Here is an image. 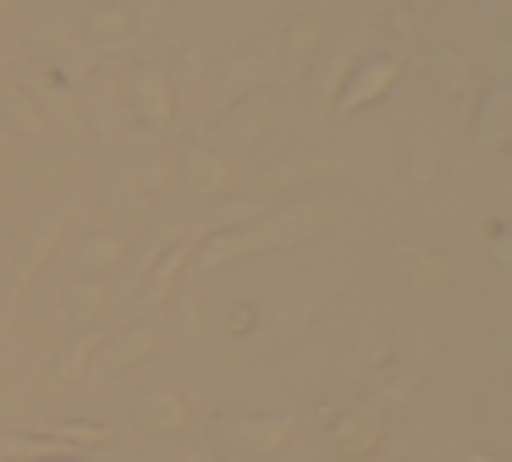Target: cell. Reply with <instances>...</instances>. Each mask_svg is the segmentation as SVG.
<instances>
[{
    "label": "cell",
    "instance_id": "6da1fadb",
    "mask_svg": "<svg viewBox=\"0 0 512 462\" xmlns=\"http://www.w3.org/2000/svg\"><path fill=\"white\" fill-rule=\"evenodd\" d=\"M122 105L133 110V121L149 132L177 127V83H171V72H160V66H133V72L122 77Z\"/></svg>",
    "mask_w": 512,
    "mask_h": 462
},
{
    "label": "cell",
    "instance_id": "7a4b0ae2",
    "mask_svg": "<svg viewBox=\"0 0 512 462\" xmlns=\"http://www.w3.org/2000/svg\"><path fill=\"white\" fill-rule=\"evenodd\" d=\"M386 264L408 292H446V286H457L452 253H441L435 242H397Z\"/></svg>",
    "mask_w": 512,
    "mask_h": 462
},
{
    "label": "cell",
    "instance_id": "3957f363",
    "mask_svg": "<svg viewBox=\"0 0 512 462\" xmlns=\"http://www.w3.org/2000/svg\"><path fill=\"white\" fill-rule=\"evenodd\" d=\"M397 77H402V61H397V55H369V61H358L353 72H347L342 94H336L331 116H358V110L380 105V99L397 88Z\"/></svg>",
    "mask_w": 512,
    "mask_h": 462
},
{
    "label": "cell",
    "instance_id": "277c9868",
    "mask_svg": "<svg viewBox=\"0 0 512 462\" xmlns=\"http://www.w3.org/2000/svg\"><path fill=\"white\" fill-rule=\"evenodd\" d=\"M160 341H166V330H160V319H133L127 330H116V336L100 341V352H94V369L100 374H127L138 369V363H149L160 352Z\"/></svg>",
    "mask_w": 512,
    "mask_h": 462
},
{
    "label": "cell",
    "instance_id": "5b68a950",
    "mask_svg": "<svg viewBox=\"0 0 512 462\" xmlns=\"http://www.w3.org/2000/svg\"><path fill=\"white\" fill-rule=\"evenodd\" d=\"M193 253H199V237H177L166 253H155V264H149L144 281H138V308H144V319L171 303V292H177L182 270L193 264Z\"/></svg>",
    "mask_w": 512,
    "mask_h": 462
},
{
    "label": "cell",
    "instance_id": "8992f818",
    "mask_svg": "<svg viewBox=\"0 0 512 462\" xmlns=\"http://www.w3.org/2000/svg\"><path fill=\"white\" fill-rule=\"evenodd\" d=\"M226 435H232V446H243L248 457H281V451L292 446V435H298V418L292 413H248V418H237Z\"/></svg>",
    "mask_w": 512,
    "mask_h": 462
},
{
    "label": "cell",
    "instance_id": "52a82bcc",
    "mask_svg": "<svg viewBox=\"0 0 512 462\" xmlns=\"http://www.w3.org/2000/svg\"><path fill=\"white\" fill-rule=\"evenodd\" d=\"M380 446H386V413L380 407H364V413L342 418L331 435L336 462H369V457H380Z\"/></svg>",
    "mask_w": 512,
    "mask_h": 462
},
{
    "label": "cell",
    "instance_id": "ba28073f",
    "mask_svg": "<svg viewBox=\"0 0 512 462\" xmlns=\"http://www.w3.org/2000/svg\"><path fill=\"white\" fill-rule=\"evenodd\" d=\"M83 110H89V127H94V138H100V149L111 154V143H116V127H122V83H116V72H100L89 83V94H83Z\"/></svg>",
    "mask_w": 512,
    "mask_h": 462
},
{
    "label": "cell",
    "instance_id": "9c48e42d",
    "mask_svg": "<svg viewBox=\"0 0 512 462\" xmlns=\"http://www.w3.org/2000/svg\"><path fill=\"white\" fill-rule=\"evenodd\" d=\"M133 418L149 435H182L193 424V402L182 391H155V396H138L133 402Z\"/></svg>",
    "mask_w": 512,
    "mask_h": 462
},
{
    "label": "cell",
    "instance_id": "30bf717a",
    "mask_svg": "<svg viewBox=\"0 0 512 462\" xmlns=\"http://www.w3.org/2000/svg\"><path fill=\"white\" fill-rule=\"evenodd\" d=\"M353 171V154H314V160H287V165H270L265 176H259V193H276V187H292V182H309V176H325V182H336V176Z\"/></svg>",
    "mask_w": 512,
    "mask_h": 462
},
{
    "label": "cell",
    "instance_id": "8fae6325",
    "mask_svg": "<svg viewBox=\"0 0 512 462\" xmlns=\"http://www.w3.org/2000/svg\"><path fill=\"white\" fill-rule=\"evenodd\" d=\"M507 132H512V94L496 83L485 94V105H479V116H468V138H474V149L496 154L507 149Z\"/></svg>",
    "mask_w": 512,
    "mask_h": 462
},
{
    "label": "cell",
    "instance_id": "7c38bea8",
    "mask_svg": "<svg viewBox=\"0 0 512 462\" xmlns=\"http://www.w3.org/2000/svg\"><path fill=\"white\" fill-rule=\"evenodd\" d=\"M177 165H182V182H188L193 193H204V198L232 193V165H226L215 149H204V143L182 149V154H177Z\"/></svg>",
    "mask_w": 512,
    "mask_h": 462
},
{
    "label": "cell",
    "instance_id": "4fadbf2b",
    "mask_svg": "<svg viewBox=\"0 0 512 462\" xmlns=\"http://www.w3.org/2000/svg\"><path fill=\"white\" fill-rule=\"evenodd\" d=\"M276 61H281V50L276 44H259L254 55H237L232 66H226V99H248V94H265V83L276 77Z\"/></svg>",
    "mask_w": 512,
    "mask_h": 462
},
{
    "label": "cell",
    "instance_id": "5bb4252c",
    "mask_svg": "<svg viewBox=\"0 0 512 462\" xmlns=\"http://www.w3.org/2000/svg\"><path fill=\"white\" fill-rule=\"evenodd\" d=\"M325 33H331L325 11H303V17H292V28L281 33V55H287L292 72H303V66H309L314 55L325 50Z\"/></svg>",
    "mask_w": 512,
    "mask_h": 462
},
{
    "label": "cell",
    "instance_id": "9a60e30c",
    "mask_svg": "<svg viewBox=\"0 0 512 462\" xmlns=\"http://www.w3.org/2000/svg\"><path fill=\"white\" fill-rule=\"evenodd\" d=\"M133 28H138V17H133V6H122V0H100V6L83 11V33H89V39H100V44L133 39Z\"/></svg>",
    "mask_w": 512,
    "mask_h": 462
},
{
    "label": "cell",
    "instance_id": "2e32d148",
    "mask_svg": "<svg viewBox=\"0 0 512 462\" xmlns=\"http://www.w3.org/2000/svg\"><path fill=\"white\" fill-rule=\"evenodd\" d=\"M100 330H94V336H78V341H67V347H61V358L50 363V385H56V391H72V385H83V374H89V363H94V352H100Z\"/></svg>",
    "mask_w": 512,
    "mask_h": 462
},
{
    "label": "cell",
    "instance_id": "e0dca14e",
    "mask_svg": "<svg viewBox=\"0 0 512 462\" xmlns=\"http://www.w3.org/2000/svg\"><path fill=\"white\" fill-rule=\"evenodd\" d=\"M0 116H6V127H12V132H50L39 99L28 94V88H17V83H0Z\"/></svg>",
    "mask_w": 512,
    "mask_h": 462
},
{
    "label": "cell",
    "instance_id": "ac0fdd59",
    "mask_svg": "<svg viewBox=\"0 0 512 462\" xmlns=\"http://www.w3.org/2000/svg\"><path fill=\"white\" fill-rule=\"evenodd\" d=\"M61 237H67V215H50V220H39V237H34V248H28V259L17 264V286H28L39 270L50 264V253L61 248Z\"/></svg>",
    "mask_w": 512,
    "mask_h": 462
},
{
    "label": "cell",
    "instance_id": "d6986e66",
    "mask_svg": "<svg viewBox=\"0 0 512 462\" xmlns=\"http://www.w3.org/2000/svg\"><path fill=\"white\" fill-rule=\"evenodd\" d=\"M78 264L89 270V281H100V275H111V270H122V264H127V242L111 237V231H100V237H89L78 248Z\"/></svg>",
    "mask_w": 512,
    "mask_h": 462
},
{
    "label": "cell",
    "instance_id": "ffe728a7",
    "mask_svg": "<svg viewBox=\"0 0 512 462\" xmlns=\"http://www.w3.org/2000/svg\"><path fill=\"white\" fill-rule=\"evenodd\" d=\"M111 303H116V292H111L105 281H78V286L67 292V314L78 319V325H89V319H100Z\"/></svg>",
    "mask_w": 512,
    "mask_h": 462
},
{
    "label": "cell",
    "instance_id": "44dd1931",
    "mask_svg": "<svg viewBox=\"0 0 512 462\" xmlns=\"http://www.w3.org/2000/svg\"><path fill=\"white\" fill-rule=\"evenodd\" d=\"M61 451L67 446L45 435H0V457H12V462H56Z\"/></svg>",
    "mask_w": 512,
    "mask_h": 462
},
{
    "label": "cell",
    "instance_id": "7402d4cb",
    "mask_svg": "<svg viewBox=\"0 0 512 462\" xmlns=\"http://www.w3.org/2000/svg\"><path fill=\"white\" fill-rule=\"evenodd\" d=\"M468 83H474V66H468V55H457V50H441V55H435V88H441V94H463Z\"/></svg>",
    "mask_w": 512,
    "mask_h": 462
},
{
    "label": "cell",
    "instance_id": "603a6c76",
    "mask_svg": "<svg viewBox=\"0 0 512 462\" xmlns=\"http://www.w3.org/2000/svg\"><path fill=\"white\" fill-rule=\"evenodd\" d=\"M402 176H408L413 187L441 182V149H435V143H413V149H408V165H402Z\"/></svg>",
    "mask_w": 512,
    "mask_h": 462
},
{
    "label": "cell",
    "instance_id": "cb8c5ba5",
    "mask_svg": "<svg viewBox=\"0 0 512 462\" xmlns=\"http://www.w3.org/2000/svg\"><path fill=\"white\" fill-rule=\"evenodd\" d=\"M265 110H270V94H248L232 105V116H226V127L237 132V138H254L259 127H265Z\"/></svg>",
    "mask_w": 512,
    "mask_h": 462
},
{
    "label": "cell",
    "instance_id": "d4e9b609",
    "mask_svg": "<svg viewBox=\"0 0 512 462\" xmlns=\"http://www.w3.org/2000/svg\"><path fill=\"white\" fill-rule=\"evenodd\" d=\"M39 435L61 440V446H105L111 429H100V424H39Z\"/></svg>",
    "mask_w": 512,
    "mask_h": 462
},
{
    "label": "cell",
    "instance_id": "484cf974",
    "mask_svg": "<svg viewBox=\"0 0 512 462\" xmlns=\"http://www.w3.org/2000/svg\"><path fill=\"white\" fill-rule=\"evenodd\" d=\"M188 462H221L215 440H210V435H193V440H188Z\"/></svg>",
    "mask_w": 512,
    "mask_h": 462
},
{
    "label": "cell",
    "instance_id": "4316f807",
    "mask_svg": "<svg viewBox=\"0 0 512 462\" xmlns=\"http://www.w3.org/2000/svg\"><path fill=\"white\" fill-rule=\"evenodd\" d=\"M402 11H408V17H430L435 6H441V0H397Z\"/></svg>",
    "mask_w": 512,
    "mask_h": 462
},
{
    "label": "cell",
    "instance_id": "83f0119b",
    "mask_svg": "<svg viewBox=\"0 0 512 462\" xmlns=\"http://www.w3.org/2000/svg\"><path fill=\"white\" fill-rule=\"evenodd\" d=\"M254 325V308H232V314H226V330H248Z\"/></svg>",
    "mask_w": 512,
    "mask_h": 462
},
{
    "label": "cell",
    "instance_id": "f1b7e54d",
    "mask_svg": "<svg viewBox=\"0 0 512 462\" xmlns=\"http://www.w3.org/2000/svg\"><path fill=\"white\" fill-rule=\"evenodd\" d=\"M463 462H496V457H485V451H468V457Z\"/></svg>",
    "mask_w": 512,
    "mask_h": 462
},
{
    "label": "cell",
    "instance_id": "f546056e",
    "mask_svg": "<svg viewBox=\"0 0 512 462\" xmlns=\"http://www.w3.org/2000/svg\"><path fill=\"white\" fill-rule=\"evenodd\" d=\"M0 160H6V143H0Z\"/></svg>",
    "mask_w": 512,
    "mask_h": 462
}]
</instances>
